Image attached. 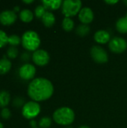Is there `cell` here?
<instances>
[{
	"label": "cell",
	"mask_w": 127,
	"mask_h": 128,
	"mask_svg": "<svg viewBox=\"0 0 127 128\" xmlns=\"http://www.w3.org/2000/svg\"><path fill=\"white\" fill-rule=\"evenodd\" d=\"M54 92L52 82L45 78H36L28 86V94L34 101L46 100L51 98Z\"/></svg>",
	"instance_id": "1"
},
{
	"label": "cell",
	"mask_w": 127,
	"mask_h": 128,
	"mask_svg": "<svg viewBox=\"0 0 127 128\" xmlns=\"http://www.w3.org/2000/svg\"><path fill=\"white\" fill-rule=\"evenodd\" d=\"M75 118V114L73 110L69 107H61L55 111L53 120L58 124L70 125Z\"/></svg>",
	"instance_id": "2"
},
{
	"label": "cell",
	"mask_w": 127,
	"mask_h": 128,
	"mask_svg": "<svg viewBox=\"0 0 127 128\" xmlns=\"http://www.w3.org/2000/svg\"><path fill=\"white\" fill-rule=\"evenodd\" d=\"M22 44L25 49L29 51H36L40 44V39L35 32L28 31L22 37Z\"/></svg>",
	"instance_id": "3"
},
{
	"label": "cell",
	"mask_w": 127,
	"mask_h": 128,
	"mask_svg": "<svg viewBox=\"0 0 127 128\" xmlns=\"http://www.w3.org/2000/svg\"><path fill=\"white\" fill-rule=\"evenodd\" d=\"M82 2L79 0H65L62 3V13L65 17L76 16L81 10Z\"/></svg>",
	"instance_id": "4"
},
{
	"label": "cell",
	"mask_w": 127,
	"mask_h": 128,
	"mask_svg": "<svg viewBox=\"0 0 127 128\" xmlns=\"http://www.w3.org/2000/svg\"><path fill=\"white\" fill-rule=\"evenodd\" d=\"M40 112V106L37 102L29 101L26 103L22 110V116L27 119H32L38 116Z\"/></svg>",
	"instance_id": "5"
},
{
	"label": "cell",
	"mask_w": 127,
	"mask_h": 128,
	"mask_svg": "<svg viewBox=\"0 0 127 128\" xmlns=\"http://www.w3.org/2000/svg\"><path fill=\"white\" fill-rule=\"evenodd\" d=\"M109 49L115 53H122L127 48V40L122 38H114L109 41Z\"/></svg>",
	"instance_id": "6"
},
{
	"label": "cell",
	"mask_w": 127,
	"mask_h": 128,
	"mask_svg": "<svg viewBox=\"0 0 127 128\" xmlns=\"http://www.w3.org/2000/svg\"><path fill=\"white\" fill-rule=\"evenodd\" d=\"M92 58L97 63H106L108 61V54L106 51L100 46H94L91 50Z\"/></svg>",
	"instance_id": "7"
},
{
	"label": "cell",
	"mask_w": 127,
	"mask_h": 128,
	"mask_svg": "<svg viewBox=\"0 0 127 128\" xmlns=\"http://www.w3.org/2000/svg\"><path fill=\"white\" fill-rule=\"evenodd\" d=\"M32 60L37 65L44 66L49 63V56L46 51L43 50H37L33 53Z\"/></svg>",
	"instance_id": "8"
},
{
	"label": "cell",
	"mask_w": 127,
	"mask_h": 128,
	"mask_svg": "<svg viewBox=\"0 0 127 128\" xmlns=\"http://www.w3.org/2000/svg\"><path fill=\"white\" fill-rule=\"evenodd\" d=\"M35 72L36 69L34 66L31 64H25L19 70V76L25 80L32 79L35 75Z\"/></svg>",
	"instance_id": "9"
},
{
	"label": "cell",
	"mask_w": 127,
	"mask_h": 128,
	"mask_svg": "<svg viewBox=\"0 0 127 128\" xmlns=\"http://www.w3.org/2000/svg\"><path fill=\"white\" fill-rule=\"evenodd\" d=\"M16 14L13 10H4L0 14V22L4 26H10L14 23Z\"/></svg>",
	"instance_id": "10"
},
{
	"label": "cell",
	"mask_w": 127,
	"mask_h": 128,
	"mask_svg": "<svg viewBox=\"0 0 127 128\" xmlns=\"http://www.w3.org/2000/svg\"><path fill=\"white\" fill-rule=\"evenodd\" d=\"M79 19L82 24L87 25L91 22L94 20V13L92 10L89 8H84L81 9L79 13Z\"/></svg>",
	"instance_id": "11"
},
{
	"label": "cell",
	"mask_w": 127,
	"mask_h": 128,
	"mask_svg": "<svg viewBox=\"0 0 127 128\" xmlns=\"http://www.w3.org/2000/svg\"><path fill=\"white\" fill-rule=\"evenodd\" d=\"M94 40L99 44H106L110 40V34L105 30H100L94 34Z\"/></svg>",
	"instance_id": "12"
},
{
	"label": "cell",
	"mask_w": 127,
	"mask_h": 128,
	"mask_svg": "<svg viewBox=\"0 0 127 128\" xmlns=\"http://www.w3.org/2000/svg\"><path fill=\"white\" fill-rule=\"evenodd\" d=\"M42 2L43 7L46 9L49 10L58 9L62 4V2L61 0H43Z\"/></svg>",
	"instance_id": "13"
},
{
	"label": "cell",
	"mask_w": 127,
	"mask_h": 128,
	"mask_svg": "<svg viewBox=\"0 0 127 128\" xmlns=\"http://www.w3.org/2000/svg\"><path fill=\"white\" fill-rule=\"evenodd\" d=\"M43 23L46 27H51L55 22V17L52 12L46 11L42 17Z\"/></svg>",
	"instance_id": "14"
},
{
	"label": "cell",
	"mask_w": 127,
	"mask_h": 128,
	"mask_svg": "<svg viewBox=\"0 0 127 128\" xmlns=\"http://www.w3.org/2000/svg\"><path fill=\"white\" fill-rule=\"evenodd\" d=\"M117 30L123 34L127 33V16L119 19L116 23Z\"/></svg>",
	"instance_id": "15"
},
{
	"label": "cell",
	"mask_w": 127,
	"mask_h": 128,
	"mask_svg": "<svg viewBox=\"0 0 127 128\" xmlns=\"http://www.w3.org/2000/svg\"><path fill=\"white\" fill-rule=\"evenodd\" d=\"M11 68V62L4 56L0 59V74H5Z\"/></svg>",
	"instance_id": "16"
},
{
	"label": "cell",
	"mask_w": 127,
	"mask_h": 128,
	"mask_svg": "<svg viewBox=\"0 0 127 128\" xmlns=\"http://www.w3.org/2000/svg\"><path fill=\"white\" fill-rule=\"evenodd\" d=\"M33 13L28 9H24L19 13V18L22 21L25 22H29L33 20Z\"/></svg>",
	"instance_id": "17"
},
{
	"label": "cell",
	"mask_w": 127,
	"mask_h": 128,
	"mask_svg": "<svg viewBox=\"0 0 127 128\" xmlns=\"http://www.w3.org/2000/svg\"><path fill=\"white\" fill-rule=\"evenodd\" d=\"M10 100V94L6 91L0 92V107L4 108L8 105Z\"/></svg>",
	"instance_id": "18"
},
{
	"label": "cell",
	"mask_w": 127,
	"mask_h": 128,
	"mask_svg": "<svg viewBox=\"0 0 127 128\" xmlns=\"http://www.w3.org/2000/svg\"><path fill=\"white\" fill-rule=\"evenodd\" d=\"M62 27L66 32H70L74 27V22L70 17H65L62 22Z\"/></svg>",
	"instance_id": "19"
},
{
	"label": "cell",
	"mask_w": 127,
	"mask_h": 128,
	"mask_svg": "<svg viewBox=\"0 0 127 128\" xmlns=\"http://www.w3.org/2000/svg\"><path fill=\"white\" fill-rule=\"evenodd\" d=\"M90 32V28L88 25L82 24L76 28V34L81 37L86 36Z\"/></svg>",
	"instance_id": "20"
},
{
	"label": "cell",
	"mask_w": 127,
	"mask_h": 128,
	"mask_svg": "<svg viewBox=\"0 0 127 128\" xmlns=\"http://www.w3.org/2000/svg\"><path fill=\"white\" fill-rule=\"evenodd\" d=\"M21 43L20 38L16 34H12L8 37V44H10L12 46H17Z\"/></svg>",
	"instance_id": "21"
},
{
	"label": "cell",
	"mask_w": 127,
	"mask_h": 128,
	"mask_svg": "<svg viewBox=\"0 0 127 128\" xmlns=\"http://www.w3.org/2000/svg\"><path fill=\"white\" fill-rule=\"evenodd\" d=\"M52 120L48 117L42 118L39 122V126L41 128H49L51 126Z\"/></svg>",
	"instance_id": "22"
},
{
	"label": "cell",
	"mask_w": 127,
	"mask_h": 128,
	"mask_svg": "<svg viewBox=\"0 0 127 128\" xmlns=\"http://www.w3.org/2000/svg\"><path fill=\"white\" fill-rule=\"evenodd\" d=\"M7 44H8V36L5 32L0 30V48L4 46Z\"/></svg>",
	"instance_id": "23"
},
{
	"label": "cell",
	"mask_w": 127,
	"mask_h": 128,
	"mask_svg": "<svg viewBox=\"0 0 127 128\" xmlns=\"http://www.w3.org/2000/svg\"><path fill=\"white\" fill-rule=\"evenodd\" d=\"M18 55V50L15 46H10L7 50V56L10 58H15Z\"/></svg>",
	"instance_id": "24"
},
{
	"label": "cell",
	"mask_w": 127,
	"mask_h": 128,
	"mask_svg": "<svg viewBox=\"0 0 127 128\" xmlns=\"http://www.w3.org/2000/svg\"><path fill=\"white\" fill-rule=\"evenodd\" d=\"M46 12V8L43 7V5H38L34 10L35 15L37 18H42Z\"/></svg>",
	"instance_id": "25"
},
{
	"label": "cell",
	"mask_w": 127,
	"mask_h": 128,
	"mask_svg": "<svg viewBox=\"0 0 127 128\" xmlns=\"http://www.w3.org/2000/svg\"><path fill=\"white\" fill-rule=\"evenodd\" d=\"M10 111L7 108H3L1 112V116L4 119H8L10 117Z\"/></svg>",
	"instance_id": "26"
},
{
	"label": "cell",
	"mask_w": 127,
	"mask_h": 128,
	"mask_svg": "<svg viewBox=\"0 0 127 128\" xmlns=\"http://www.w3.org/2000/svg\"><path fill=\"white\" fill-rule=\"evenodd\" d=\"M22 104H23V100H22L21 98H16L13 101V105L18 107L20 106Z\"/></svg>",
	"instance_id": "27"
},
{
	"label": "cell",
	"mask_w": 127,
	"mask_h": 128,
	"mask_svg": "<svg viewBox=\"0 0 127 128\" xmlns=\"http://www.w3.org/2000/svg\"><path fill=\"white\" fill-rule=\"evenodd\" d=\"M21 58H22V59L23 61H28V60L29 59V58H30V55H29L28 52H24V53L22 55Z\"/></svg>",
	"instance_id": "28"
},
{
	"label": "cell",
	"mask_w": 127,
	"mask_h": 128,
	"mask_svg": "<svg viewBox=\"0 0 127 128\" xmlns=\"http://www.w3.org/2000/svg\"><path fill=\"white\" fill-rule=\"evenodd\" d=\"M118 0H114V1H106V3H107V4H116L117 2H118Z\"/></svg>",
	"instance_id": "29"
},
{
	"label": "cell",
	"mask_w": 127,
	"mask_h": 128,
	"mask_svg": "<svg viewBox=\"0 0 127 128\" xmlns=\"http://www.w3.org/2000/svg\"><path fill=\"white\" fill-rule=\"evenodd\" d=\"M30 124H31V126L32 128H35V126H36V122H35V121H34V120L31 121V122H30Z\"/></svg>",
	"instance_id": "30"
},
{
	"label": "cell",
	"mask_w": 127,
	"mask_h": 128,
	"mask_svg": "<svg viewBox=\"0 0 127 128\" xmlns=\"http://www.w3.org/2000/svg\"><path fill=\"white\" fill-rule=\"evenodd\" d=\"M33 2H34L33 0H23V2H25L26 4H29V3H31Z\"/></svg>",
	"instance_id": "31"
},
{
	"label": "cell",
	"mask_w": 127,
	"mask_h": 128,
	"mask_svg": "<svg viewBox=\"0 0 127 128\" xmlns=\"http://www.w3.org/2000/svg\"><path fill=\"white\" fill-rule=\"evenodd\" d=\"M19 10V7H15V8H14V10H13V11H14V12H15V11H18Z\"/></svg>",
	"instance_id": "32"
},
{
	"label": "cell",
	"mask_w": 127,
	"mask_h": 128,
	"mask_svg": "<svg viewBox=\"0 0 127 128\" xmlns=\"http://www.w3.org/2000/svg\"><path fill=\"white\" fill-rule=\"evenodd\" d=\"M79 128H90L89 127H88V126H85V125H83V126H81Z\"/></svg>",
	"instance_id": "33"
},
{
	"label": "cell",
	"mask_w": 127,
	"mask_h": 128,
	"mask_svg": "<svg viewBox=\"0 0 127 128\" xmlns=\"http://www.w3.org/2000/svg\"><path fill=\"white\" fill-rule=\"evenodd\" d=\"M0 128H3V124L0 122Z\"/></svg>",
	"instance_id": "34"
},
{
	"label": "cell",
	"mask_w": 127,
	"mask_h": 128,
	"mask_svg": "<svg viewBox=\"0 0 127 128\" xmlns=\"http://www.w3.org/2000/svg\"><path fill=\"white\" fill-rule=\"evenodd\" d=\"M124 4H126L127 5V1H124Z\"/></svg>",
	"instance_id": "35"
},
{
	"label": "cell",
	"mask_w": 127,
	"mask_h": 128,
	"mask_svg": "<svg viewBox=\"0 0 127 128\" xmlns=\"http://www.w3.org/2000/svg\"><path fill=\"white\" fill-rule=\"evenodd\" d=\"M71 128V127H67V128Z\"/></svg>",
	"instance_id": "36"
},
{
	"label": "cell",
	"mask_w": 127,
	"mask_h": 128,
	"mask_svg": "<svg viewBox=\"0 0 127 128\" xmlns=\"http://www.w3.org/2000/svg\"></svg>",
	"instance_id": "37"
}]
</instances>
